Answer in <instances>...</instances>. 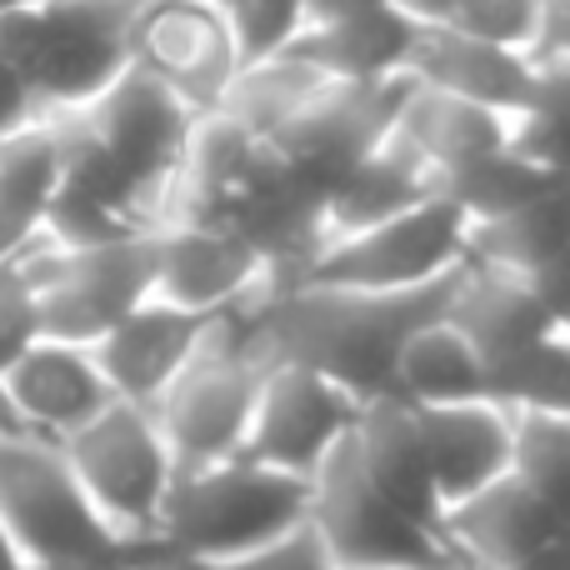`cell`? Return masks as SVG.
Masks as SVG:
<instances>
[{
  "label": "cell",
  "instance_id": "1",
  "mask_svg": "<svg viewBox=\"0 0 570 570\" xmlns=\"http://www.w3.org/2000/svg\"><path fill=\"white\" fill-rule=\"evenodd\" d=\"M455 276L401 295L345 291V285H285L240 311V335L266 365L315 371L361 405L395 401L401 345L425 321L445 315Z\"/></svg>",
  "mask_w": 570,
  "mask_h": 570
},
{
  "label": "cell",
  "instance_id": "2",
  "mask_svg": "<svg viewBox=\"0 0 570 570\" xmlns=\"http://www.w3.org/2000/svg\"><path fill=\"white\" fill-rule=\"evenodd\" d=\"M150 0H16L0 6V60L30 80L46 120L96 106L130 70V30Z\"/></svg>",
  "mask_w": 570,
  "mask_h": 570
},
{
  "label": "cell",
  "instance_id": "3",
  "mask_svg": "<svg viewBox=\"0 0 570 570\" xmlns=\"http://www.w3.org/2000/svg\"><path fill=\"white\" fill-rule=\"evenodd\" d=\"M0 521L16 535L30 570L96 566V570H146L166 566L160 556L126 546L96 505L86 501L66 451L26 431H0Z\"/></svg>",
  "mask_w": 570,
  "mask_h": 570
},
{
  "label": "cell",
  "instance_id": "4",
  "mask_svg": "<svg viewBox=\"0 0 570 570\" xmlns=\"http://www.w3.org/2000/svg\"><path fill=\"white\" fill-rule=\"evenodd\" d=\"M311 515V481L246 461H220L176 475L160 515V561H236L301 531Z\"/></svg>",
  "mask_w": 570,
  "mask_h": 570
},
{
  "label": "cell",
  "instance_id": "5",
  "mask_svg": "<svg viewBox=\"0 0 570 570\" xmlns=\"http://www.w3.org/2000/svg\"><path fill=\"white\" fill-rule=\"evenodd\" d=\"M96 515L136 551L160 556V515L176 491V461L146 405L110 401L90 425L60 441Z\"/></svg>",
  "mask_w": 570,
  "mask_h": 570
},
{
  "label": "cell",
  "instance_id": "6",
  "mask_svg": "<svg viewBox=\"0 0 570 570\" xmlns=\"http://www.w3.org/2000/svg\"><path fill=\"white\" fill-rule=\"evenodd\" d=\"M261 381H266V361L246 345L240 315H226V321L210 325L196 361L150 405V415H156L160 435L170 445L176 475L236 461L246 451V431H250V415H256Z\"/></svg>",
  "mask_w": 570,
  "mask_h": 570
},
{
  "label": "cell",
  "instance_id": "7",
  "mask_svg": "<svg viewBox=\"0 0 570 570\" xmlns=\"http://www.w3.org/2000/svg\"><path fill=\"white\" fill-rule=\"evenodd\" d=\"M305 525L315 531L335 570H465L441 531L411 521L401 505H391L365 481L351 435L311 475Z\"/></svg>",
  "mask_w": 570,
  "mask_h": 570
},
{
  "label": "cell",
  "instance_id": "8",
  "mask_svg": "<svg viewBox=\"0 0 570 570\" xmlns=\"http://www.w3.org/2000/svg\"><path fill=\"white\" fill-rule=\"evenodd\" d=\"M40 331L50 341L96 345L156 291V230L86 250H30Z\"/></svg>",
  "mask_w": 570,
  "mask_h": 570
},
{
  "label": "cell",
  "instance_id": "9",
  "mask_svg": "<svg viewBox=\"0 0 570 570\" xmlns=\"http://www.w3.org/2000/svg\"><path fill=\"white\" fill-rule=\"evenodd\" d=\"M465 230L471 226L461 210L445 196H431L425 206L405 210L401 220L331 240L295 285H345V291L375 295L425 291L435 281H451L465 266Z\"/></svg>",
  "mask_w": 570,
  "mask_h": 570
},
{
  "label": "cell",
  "instance_id": "10",
  "mask_svg": "<svg viewBox=\"0 0 570 570\" xmlns=\"http://www.w3.org/2000/svg\"><path fill=\"white\" fill-rule=\"evenodd\" d=\"M76 120V130L156 206L160 226H166V200H170V180L180 170L186 156L190 126L196 110L186 100H176L160 80H150L146 70L130 66L96 106H86Z\"/></svg>",
  "mask_w": 570,
  "mask_h": 570
},
{
  "label": "cell",
  "instance_id": "11",
  "mask_svg": "<svg viewBox=\"0 0 570 570\" xmlns=\"http://www.w3.org/2000/svg\"><path fill=\"white\" fill-rule=\"evenodd\" d=\"M415 80L395 76V80H375V86H345L331 80L291 126L271 140V160L291 176L311 180L321 190H335L365 156L391 140L401 106L411 96Z\"/></svg>",
  "mask_w": 570,
  "mask_h": 570
},
{
  "label": "cell",
  "instance_id": "12",
  "mask_svg": "<svg viewBox=\"0 0 570 570\" xmlns=\"http://www.w3.org/2000/svg\"><path fill=\"white\" fill-rule=\"evenodd\" d=\"M130 66L160 80L196 116H210L240 76L230 16L206 0H150L130 30Z\"/></svg>",
  "mask_w": 570,
  "mask_h": 570
},
{
  "label": "cell",
  "instance_id": "13",
  "mask_svg": "<svg viewBox=\"0 0 570 570\" xmlns=\"http://www.w3.org/2000/svg\"><path fill=\"white\" fill-rule=\"evenodd\" d=\"M365 405L331 385L325 375L301 365H266V381L256 395V415L246 431V461L266 471L311 481L325 465V455L355 431Z\"/></svg>",
  "mask_w": 570,
  "mask_h": 570
},
{
  "label": "cell",
  "instance_id": "14",
  "mask_svg": "<svg viewBox=\"0 0 570 570\" xmlns=\"http://www.w3.org/2000/svg\"><path fill=\"white\" fill-rule=\"evenodd\" d=\"M271 291V271L236 226H160L156 230V291L170 311L226 321Z\"/></svg>",
  "mask_w": 570,
  "mask_h": 570
},
{
  "label": "cell",
  "instance_id": "15",
  "mask_svg": "<svg viewBox=\"0 0 570 570\" xmlns=\"http://www.w3.org/2000/svg\"><path fill=\"white\" fill-rule=\"evenodd\" d=\"M6 385V405L16 431L40 435V441H70L80 425H90L106 411L116 395H110L100 361L90 345H70V341H50L40 335L26 355L0 371Z\"/></svg>",
  "mask_w": 570,
  "mask_h": 570
},
{
  "label": "cell",
  "instance_id": "16",
  "mask_svg": "<svg viewBox=\"0 0 570 570\" xmlns=\"http://www.w3.org/2000/svg\"><path fill=\"white\" fill-rule=\"evenodd\" d=\"M271 170V150L230 116H196L180 170L170 180L166 226H230Z\"/></svg>",
  "mask_w": 570,
  "mask_h": 570
},
{
  "label": "cell",
  "instance_id": "17",
  "mask_svg": "<svg viewBox=\"0 0 570 570\" xmlns=\"http://www.w3.org/2000/svg\"><path fill=\"white\" fill-rule=\"evenodd\" d=\"M441 535L461 556L465 570H515L570 541V531L546 511L541 495L515 475L485 485L481 495L445 511Z\"/></svg>",
  "mask_w": 570,
  "mask_h": 570
},
{
  "label": "cell",
  "instance_id": "18",
  "mask_svg": "<svg viewBox=\"0 0 570 570\" xmlns=\"http://www.w3.org/2000/svg\"><path fill=\"white\" fill-rule=\"evenodd\" d=\"M210 325L216 321H200V315H186V311H170V305H160V301H146L140 311H130L110 335H100L90 351H96L110 395L150 411V405L176 385V375L196 361V351L206 345Z\"/></svg>",
  "mask_w": 570,
  "mask_h": 570
},
{
  "label": "cell",
  "instance_id": "19",
  "mask_svg": "<svg viewBox=\"0 0 570 570\" xmlns=\"http://www.w3.org/2000/svg\"><path fill=\"white\" fill-rule=\"evenodd\" d=\"M421 415L425 455H431V481L441 495V521L461 501L481 495L485 485L505 481L515 465V415L495 401L441 405Z\"/></svg>",
  "mask_w": 570,
  "mask_h": 570
},
{
  "label": "cell",
  "instance_id": "20",
  "mask_svg": "<svg viewBox=\"0 0 570 570\" xmlns=\"http://www.w3.org/2000/svg\"><path fill=\"white\" fill-rule=\"evenodd\" d=\"M405 76L415 86H431L441 96H455L465 106H481L491 116L511 120L535 86V56L485 46V40H471L461 30L441 26V30H421L415 36Z\"/></svg>",
  "mask_w": 570,
  "mask_h": 570
},
{
  "label": "cell",
  "instance_id": "21",
  "mask_svg": "<svg viewBox=\"0 0 570 570\" xmlns=\"http://www.w3.org/2000/svg\"><path fill=\"white\" fill-rule=\"evenodd\" d=\"M351 451L361 461L365 481L385 495L391 505H401L411 521L441 531V495L431 481V455H425L421 415L405 401H375L361 411L351 431Z\"/></svg>",
  "mask_w": 570,
  "mask_h": 570
},
{
  "label": "cell",
  "instance_id": "22",
  "mask_svg": "<svg viewBox=\"0 0 570 570\" xmlns=\"http://www.w3.org/2000/svg\"><path fill=\"white\" fill-rule=\"evenodd\" d=\"M60 180H66V120H40L0 140V261H26L30 250H40Z\"/></svg>",
  "mask_w": 570,
  "mask_h": 570
},
{
  "label": "cell",
  "instance_id": "23",
  "mask_svg": "<svg viewBox=\"0 0 570 570\" xmlns=\"http://www.w3.org/2000/svg\"><path fill=\"white\" fill-rule=\"evenodd\" d=\"M445 321L475 345V355L485 361V371L505 365L511 355H521L525 345H535L546 331H556V321L546 315L541 295L531 291V281L505 276V271H485L465 261L455 276Z\"/></svg>",
  "mask_w": 570,
  "mask_h": 570
},
{
  "label": "cell",
  "instance_id": "24",
  "mask_svg": "<svg viewBox=\"0 0 570 570\" xmlns=\"http://www.w3.org/2000/svg\"><path fill=\"white\" fill-rule=\"evenodd\" d=\"M395 136L421 156V166L435 176V186H451L465 170L485 166L511 146V120L491 116L481 106H465L455 96H441L431 86H411L395 120Z\"/></svg>",
  "mask_w": 570,
  "mask_h": 570
},
{
  "label": "cell",
  "instance_id": "25",
  "mask_svg": "<svg viewBox=\"0 0 570 570\" xmlns=\"http://www.w3.org/2000/svg\"><path fill=\"white\" fill-rule=\"evenodd\" d=\"M431 196H441L435 176L391 130V140H385L375 156H365L361 166L331 190V206H325V246L345 240V236H361V230H375V226H385V220H401L405 210L425 206Z\"/></svg>",
  "mask_w": 570,
  "mask_h": 570
},
{
  "label": "cell",
  "instance_id": "26",
  "mask_svg": "<svg viewBox=\"0 0 570 570\" xmlns=\"http://www.w3.org/2000/svg\"><path fill=\"white\" fill-rule=\"evenodd\" d=\"M421 30L401 16V10H371L361 20H341V26L305 30L291 46L295 60L321 70L325 80H345V86H375V80H395L411 66V50Z\"/></svg>",
  "mask_w": 570,
  "mask_h": 570
},
{
  "label": "cell",
  "instance_id": "27",
  "mask_svg": "<svg viewBox=\"0 0 570 570\" xmlns=\"http://www.w3.org/2000/svg\"><path fill=\"white\" fill-rule=\"evenodd\" d=\"M485 385H491L485 361L445 315L425 321L421 331H411V341L401 345V361H395V401H405L411 411H441V405L485 401Z\"/></svg>",
  "mask_w": 570,
  "mask_h": 570
},
{
  "label": "cell",
  "instance_id": "28",
  "mask_svg": "<svg viewBox=\"0 0 570 570\" xmlns=\"http://www.w3.org/2000/svg\"><path fill=\"white\" fill-rule=\"evenodd\" d=\"M570 246V180H551L535 200L501 220L465 230V261L505 276H535L546 261H556Z\"/></svg>",
  "mask_w": 570,
  "mask_h": 570
},
{
  "label": "cell",
  "instance_id": "29",
  "mask_svg": "<svg viewBox=\"0 0 570 570\" xmlns=\"http://www.w3.org/2000/svg\"><path fill=\"white\" fill-rule=\"evenodd\" d=\"M325 86H331V80H325L321 70H311L295 56H281V60H266V66L240 70L230 96L220 100V116H230L240 130H250L261 146H271Z\"/></svg>",
  "mask_w": 570,
  "mask_h": 570
},
{
  "label": "cell",
  "instance_id": "30",
  "mask_svg": "<svg viewBox=\"0 0 570 570\" xmlns=\"http://www.w3.org/2000/svg\"><path fill=\"white\" fill-rule=\"evenodd\" d=\"M511 150L551 180H570V56H535V86L511 116Z\"/></svg>",
  "mask_w": 570,
  "mask_h": 570
},
{
  "label": "cell",
  "instance_id": "31",
  "mask_svg": "<svg viewBox=\"0 0 570 570\" xmlns=\"http://www.w3.org/2000/svg\"><path fill=\"white\" fill-rule=\"evenodd\" d=\"M485 401L511 415H570V331L556 325L521 355L491 371Z\"/></svg>",
  "mask_w": 570,
  "mask_h": 570
},
{
  "label": "cell",
  "instance_id": "32",
  "mask_svg": "<svg viewBox=\"0 0 570 570\" xmlns=\"http://www.w3.org/2000/svg\"><path fill=\"white\" fill-rule=\"evenodd\" d=\"M511 475L531 485L570 531V415H515Z\"/></svg>",
  "mask_w": 570,
  "mask_h": 570
},
{
  "label": "cell",
  "instance_id": "33",
  "mask_svg": "<svg viewBox=\"0 0 570 570\" xmlns=\"http://www.w3.org/2000/svg\"><path fill=\"white\" fill-rule=\"evenodd\" d=\"M546 186H551V176L525 166V160L505 146L501 156H491L485 166L465 170L461 180L441 186V196L461 210L465 226H485V220H501V216H511V210H521L525 200H535Z\"/></svg>",
  "mask_w": 570,
  "mask_h": 570
},
{
  "label": "cell",
  "instance_id": "34",
  "mask_svg": "<svg viewBox=\"0 0 570 570\" xmlns=\"http://www.w3.org/2000/svg\"><path fill=\"white\" fill-rule=\"evenodd\" d=\"M451 30L501 50H521V56H541L546 36V0H465Z\"/></svg>",
  "mask_w": 570,
  "mask_h": 570
},
{
  "label": "cell",
  "instance_id": "35",
  "mask_svg": "<svg viewBox=\"0 0 570 570\" xmlns=\"http://www.w3.org/2000/svg\"><path fill=\"white\" fill-rule=\"evenodd\" d=\"M230 30H236L240 70L266 66V60L291 56V46L305 36V6L301 0H240L230 10Z\"/></svg>",
  "mask_w": 570,
  "mask_h": 570
},
{
  "label": "cell",
  "instance_id": "36",
  "mask_svg": "<svg viewBox=\"0 0 570 570\" xmlns=\"http://www.w3.org/2000/svg\"><path fill=\"white\" fill-rule=\"evenodd\" d=\"M40 305L26 261H0V371L40 341Z\"/></svg>",
  "mask_w": 570,
  "mask_h": 570
},
{
  "label": "cell",
  "instance_id": "37",
  "mask_svg": "<svg viewBox=\"0 0 570 570\" xmlns=\"http://www.w3.org/2000/svg\"><path fill=\"white\" fill-rule=\"evenodd\" d=\"M166 570H335L331 556L321 551L311 525L291 531L276 546H261L250 556H236V561H166Z\"/></svg>",
  "mask_w": 570,
  "mask_h": 570
},
{
  "label": "cell",
  "instance_id": "38",
  "mask_svg": "<svg viewBox=\"0 0 570 570\" xmlns=\"http://www.w3.org/2000/svg\"><path fill=\"white\" fill-rule=\"evenodd\" d=\"M40 100H36V90H30V80L20 76L10 60H0V140H10V136H20V130H30V126H40Z\"/></svg>",
  "mask_w": 570,
  "mask_h": 570
},
{
  "label": "cell",
  "instance_id": "39",
  "mask_svg": "<svg viewBox=\"0 0 570 570\" xmlns=\"http://www.w3.org/2000/svg\"><path fill=\"white\" fill-rule=\"evenodd\" d=\"M531 281V291L541 295V305H546V315H551L556 325H566L570 331V246L561 250L556 261H546L535 276H525Z\"/></svg>",
  "mask_w": 570,
  "mask_h": 570
},
{
  "label": "cell",
  "instance_id": "40",
  "mask_svg": "<svg viewBox=\"0 0 570 570\" xmlns=\"http://www.w3.org/2000/svg\"><path fill=\"white\" fill-rule=\"evenodd\" d=\"M305 6V30L321 26H341V20H361L371 10H385L391 0H301Z\"/></svg>",
  "mask_w": 570,
  "mask_h": 570
},
{
  "label": "cell",
  "instance_id": "41",
  "mask_svg": "<svg viewBox=\"0 0 570 570\" xmlns=\"http://www.w3.org/2000/svg\"><path fill=\"white\" fill-rule=\"evenodd\" d=\"M465 0H391V10H401L415 30H441L461 16Z\"/></svg>",
  "mask_w": 570,
  "mask_h": 570
},
{
  "label": "cell",
  "instance_id": "42",
  "mask_svg": "<svg viewBox=\"0 0 570 570\" xmlns=\"http://www.w3.org/2000/svg\"><path fill=\"white\" fill-rule=\"evenodd\" d=\"M541 56H570V0H546Z\"/></svg>",
  "mask_w": 570,
  "mask_h": 570
},
{
  "label": "cell",
  "instance_id": "43",
  "mask_svg": "<svg viewBox=\"0 0 570 570\" xmlns=\"http://www.w3.org/2000/svg\"><path fill=\"white\" fill-rule=\"evenodd\" d=\"M0 570H30L26 556H20V546H16V535L6 531V521H0Z\"/></svg>",
  "mask_w": 570,
  "mask_h": 570
},
{
  "label": "cell",
  "instance_id": "44",
  "mask_svg": "<svg viewBox=\"0 0 570 570\" xmlns=\"http://www.w3.org/2000/svg\"><path fill=\"white\" fill-rule=\"evenodd\" d=\"M515 570H570V541L556 546V551H546V556H535V561L515 566Z\"/></svg>",
  "mask_w": 570,
  "mask_h": 570
},
{
  "label": "cell",
  "instance_id": "45",
  "mask_svg": "<svg viewBox=\"0 0 570 570\" xmlns=\"http://www.w3.org/2000/svg\"><path fill=\"white\" fill-rule=\"evenodd\" d=\"M0 431H16V421H10V405H6V385H0Z\"/></svg>",
  "mask_w": 570,
  "mask_h": 570
},
{
  "label": "cell",
  "instance_id": "46",
  "mask_svg": "<svg viewBox=\"0 0 570 570\" xmlns=\"http://www.w3.org/2000/svg\"><path fill=\"white\" fill-rule=\"evenodd\" d=\"M206 6H216V10H226V16H230V10H236L240 0H206Z\"/></svg>",
  "mask_w": 570,
  "mask_h": 570
},
{
  "label": "cell",
  "instance_id": "47",
  "mask_svg": "<svg viewBox=\"0 0 570 570\" xmlns=\"http://www.w3.org/2000/svg\"><path fill=\"white\" fill-rule=\"evenodd\" d=\"M50 570H96V566H50Z\"/></svg>",
  "mask_w": 570,
  "mask_h": 570
},
{
  "label": "cell",
  "instance_id": "48",
  "mask_svg": "<svg viewBox=\"0 0 570 570\" xmlns=\"http://www.w3.org/2000/svg\"><path fill=\"white\" fill-rule=\"evenodd\" d=\"M146 570H166V566H146Z\"/></svg>",
  "mask_w": 570,
  "mask_h": 570
}]
</instances>
